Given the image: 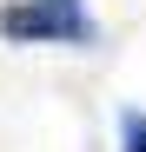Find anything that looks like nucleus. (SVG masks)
I'll return each mask as SVG.
<instances>
[{
    "label": "nucleus",
    "mask_w": 146,
    "mask_h": 152,
    "mask_svg": "<svg viewBox=\"0 0 146 152\" xmlns=\"http://www.w3.org/2000/svg\"><path fill=\"white\" fill-rule=\"evenodd\" d=\"M0 33L7 40H60V46L100 40V27L80 0H13V7H0Z\"/></svg>",
    "instance_id": "nucleus-1"
},
{
    "label": "nucleus",
    "mask_w": 146,
    "mask_h": 152,
    "mask_svg": "<svg viewBox=\"0 0 146 152\" xmlns=\"http://www.w3.org/2000/svg\"><path fill=\"white\" fill-rule=\"evenodd\" d=\"M126 152H146V113H126Z\"/></svg>",
    "instance_id": "nucleus-2"
}]
</instances>
